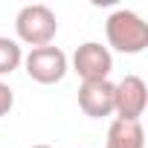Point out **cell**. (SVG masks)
I'll return each instance as SVG.
<instances>
[{"mask_svg":"<svg viewBox=\"0 0 148 148\" xmlns=\"http://www.w3.org/2000/svg\"><path fill=\"white\" fill-rule=\"evenodd\" d=\"M105 35L108 49H116L122 55H139L148 47V23L131 9H116L113 15H108Z\"/></svg>","mask_w":148,"mask_h":148,"instance_id":"obj_1","label":"cell"},{"mask_svg":"<svg viewBox=\"0 0 148 148\" xmlns=\"http://www.w3.org/2000/svg\"><path fill=\"white\" fill-rule=\"evenodd\" d=\"M15 35H18V44H26L29 49L49 47L58 35V18L49 6L29 3L15 18Z\"/></svg>","mask_w":148,"mask_h":148,"instance_id":"obj_2","label":"cell"},{"mask_svg":"<svg viewBox=\"0 0 148 148\" xmlns=\"http://www.w3.org/2000/svg\"><path fill=\"white\" fill-rule=\"evenodd\" d=\"M23 70L26 76L38 84H58L70 73V58L61 47H38L23 55Z\"/></svg>","mask_w":148,"mask_h":148,"instance_id":"obj_3","label":"cell"},{"mask_svg":"<svg viewBox=\"0 0 148 148\" xmlns=\"http://www.w3.org/2000/svg\"><path fill=\"white\" fill-rule=\"evenodd\" d=\"M70 64H73V73H76L82 82H102V79H110L113 55L99 41H84V44L76 47Z\"/></svg>","mask_w":148,"mask_h":148,"instance_id":"obj_4","label":"cell"},{"mask_svg":"<svg viewBox=\"0 0 148 148\" xmlns=\"http://www.w3.org/2000/svg\"><path fill=\"white\" fill-rule=\"evenodd\" d=\"M148 108V87L139 76H125L113 84V116L122 122H139Z\"/></svg>","mask_w":148,"mask_h":148,"instance_id":"obj_5","label":"cell"},{"mask_svg":"<svg viewBox=\"0 0 148 148\" xmlns=\"http://www.w3.org/2000/svg\"><path fill=\"white\" fill-rule=\"evenodd\" d=\"M79 108H82L84 116H90V119L113 116V82H110V79L82 82V87H79Z\"/></svg>","mask_w":148,"mask_h":148,"instance_id":"obj_6","label":"cell"},{"mask_svg":"<svg viewBox=\"0 0 148 148\" xmlns=\"http://www.w3.org/2000/svg\"><path fill=\"white\" fill-rule=\"evenodd\" d=\"M105 148H145L142 122H122V119H113L110 128H108Z\"/></svg>","mask_w":148,"mask_h":148,"instance_id":"obj_7","label":"cell"},{"mask_svg":"<svg viewBox=\"0 0 148 148\" xmlns=\"http://www.w3.org/2000/svg\"><path fill=\"white\" fill-rule=\"evenodd\" d=\"M21 64H23V47H21L15 38L0 35V79H3V76H12Z\"/></svg>","mask_w":148,"mask_h":148,"instance_id":"obj_8","label":"cell"},{"mask_svg":"<svg viewBox=\"0 0 148 148\" xmlns=\"http://www.w3.org/2000/svg\"><path fill=\"white\" fill-rule=\"evenodd\" d=\"M12 108H15V90L0 79V116H6Z\"/></svg>","mask_w":148,"mask_h":148,"instance_id":"obj_9","label":"cell"},{"mask_svg":"<svg viewBox=\"0 0 148 148\" xmlns=\"http://www.w3.org/2000/svg\"><path fill=\"white\" fill-rule=\"evenodd\" d=\"M29 148H52V145H29Z\"/></svg>","mask_w":148,"mask_h":148,"instance_id":"obj_10","label":"cell"}]
</instances>
